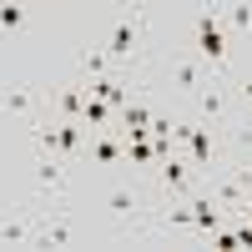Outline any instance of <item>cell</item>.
Returning a JSON list of instances; mask_svg holds the SVG:
<instances>
[{
  "mask_svg": "<svg viewBox=\"0 0 252 252\" xmlns=\"http://www.w3.org/2000/svg\"><path fill=\"white\" fill-rule=\"evenodd\" d=\"M217 207L212 202H192V227H202V232H217Z\"/></svg>",
  "mask_w": 252,
  "mask_h": 252,
  "instance_id": "ba28073f",
  "label": "cell"
},
{
  "mask_svg": "<svg viewBox=\"0 0 252 252\" xmlns=\"http://www.w3.org/2000/svg\"><path fill=\"white\" fill-rule=\"evenodd\" d=\"M131 46H136V15H116L111 40H106V56H131Z\"/></svg>",
  "mask_w": 252,
  "mask_h": 252,
  "instance_id": "7a4b0ae2",
  "label": "cell"
},
{
  "mask_svg": "<svg viewBox=\"0 0 252 252\" xmlns=\"http://www.w3.org/2000/svg\"><path fill=\"white\" fill-rule=\"evenodd\" d=\"M177 86L182 91H197L202 86V66H197V61H177Z\"/></svg>",
  "mask_w": 252,
  "mask_h": 252,
  "instance_id": "8fae6325",
  "label": "cell"
},
{
  "mask_svg": "<svg viewBox=\"0 0 252 252\" xmlns=\"http://www.w3.org/2000/svg\"><path fill=\"white\" fill-rule=\"evenodd\" d=\"M0 242H35V232L26 222H5V227H0Z\"/></svg>",
  "mask_w": 252,
  "mask_h": 252,
  "instance_id": "7c38bea8",
  "label": "cell"
},
{
  "mask_svg": "<svg viewBox=\"0 0 252 252\" xmlns=\"http://www.w3.org/2000/svg\"><path fill=\"white\" fill-rule=\"evenodd\" d=\"M202 116L212 121V116H222V91L212 86V91H202Z\"/></svg>",
  "mask_w": 252,
  "mask_h": 252,
  "instance_id": "e0dca14e",
  "label": "cell"
},
{
  "mask_svg": "<svg viewBox=\"0 0 252 252\" xmlns=\"http://www.w3.org/2000/svg\"><path fill=\"white\" fill-rule=\"evenodd\" d=\"M161 177H166V187L177 192V187H187V166H182V161H166V166H161Z\"/></svg>",
  "mask_w": 252,
  "mask_h": 252,
  "instance_id": "2e32d148",
  "label": "cell"
},
{
  "mask_svg": "<svg viewBox=\"0 0 252 252\" xmlns=\"http://www.w3.org/2000/svg\"><path fill=\"white\" fill-rule=\"evenodd\" d=\"M187 146H192V166H207L212 161V131H207V126H192V131H187Z\"/></svg>",
  "mask_w": 252,
  "mask_h": 252,
  "instance_id": "277c9868",
  "label": "cell"
},
{
  "mask_svg": "<svg viewBox=\"0 0 252 252\" xmlns=\"http://www.w3.org/2000/svg\"><path fill=\"white\" fill-rule=\"evenodd\" d=\"M0 26H5V31H20V26H26V10H20V5H0Z\"/></svg>",
  "mask_w": 252,
  "mask_h": 252,
  "instance_id": "9a60e30c",
  "label": "cell"
},
{
  "mask_svg": "<svg viewBox=\"0 0 252 252\" xmlns=\"http://www.w3.org/2000/svg\"><path fill=\"white\" fill-rule=\"evenodd\" d=\"M91 161H96V166H116V161H121V146H116L111 136H96V141H91Z\"/></svg>",
  "mask_w": 252,
  "mask_h": 252,
  "instance_id": "8992f818",
  "label": "cell"
},
{
  "mask_svg": "<svg viewBox=\"0 0 252 252\" xmlns=\"http://www.w3.org/2000/svg\"><path fill=\"white\" fill-rule=\"evenodd\" d=\"M172 222L177 227H192V207H172Z\"/></svg>",
  "mask_w": 252,
  "mask_h": 252,
  "instance_id": "ffe728a7",
  "label": "cell"
},
{
  "mask_svg": "<svg viewBox=\"0 0 252 252\" xmlns=\"http://www.w3.org/2000/svg\"><path fill=\"white\" fill-rule=\"evenodd\" d=\"M61 111H66V121H81V111H86V86H71L61 96Z\"/></svg>",
  "mask_w": 252,
  "mask_h": 252,
  "instance_id": "9c48e42d",
  "label": "cell"
},
{
  "mask_svg": "<svg viewBox=\"0 0 252 252\" xmlns=\"http://www.w3.org/2000/svg\"><path fill=\"white\" fill-rule=\"evenodd\" d=\"M35 182L40 187H51V192H61V187H66V172H61V157H46L35 166Z\"/></svg>",
  "mask_w": 252,
  "mask_h": 252,
  "instance_id": "5b68a950",
  "label": "cell"
},
{
  "mask_svg": "<svg viewBox=\"0 0 252 252\" xmlns=\"http://www.w3.org/2000/svg\"><path fill=\"white\" fill-rule=\"evenodd\" d=\"M106 207H111V212H116V217H126V212H131V207H136V197H131V192H126V187H116V192L106 197Z\"/></svg>",
  "mask_w": 252,
  "mask_h": 252,
  "instance_id": "5bb4252c",
  "label": "cell"
},
{
  "mask_svg": "<svg viewBox=\"0 0 252 252\" xmlns=\"http://www.w3.org/2000/svg\"><path fill=\"white\" fill-rule=\"evenodd\" d=\"M86 76H106V51H86Z\"/></svg>",
  "mask_w": 252,
  "mask_h": 252,
  "instance_id": "d6986e66",
  "label": "cell"
},
{
  "mask_svg": "<svg viewBox=\"0 0 252 252\" xmlns=\"http://www.w3.org/2000/svg\"><path fill=\"white\" fill-rule=\"evenodd\" d=\"M116 111L106 106V101H96V96H86V111H81V121H86V126H106Z\"/></svg>",
  "mask_w": 252,
  "mask_h": 252,
  "instance_id": "30bf717a",
  "label": "cell"
},
{
  "mask_svg": "<svg viewBox=\"0 0 252 252\" xmlns=\"http://www.w3.org/2000/svg\"><path fill=\"white\" fill-rule=\"evenodd\" d=\"M5 111H15V116H26V111H31V91H26V86H15V91H5Z\"/></svg>",
  "mask_w": 252,
  "mask_h": 252,
  "instance_id": "4fadbf2b",
  "label": "cell"
},
{
  "mask_svg": "<svg viewBox=\"0 0 252 252\" xmlns=\"http://www.w3.org/2000/svg\"><path fill=\"white\" fill-rule=\"evenodd\" d=\"M91 126L86 121H66V126H56V157H71L76 146H81V136H86Z\"/></svg>",
  "mask_w": 252,
  "mask_h": 252,
  "instance_id": "3957f363",
  "label": "cell"
},
{
  "mask_svg": "<svg viewBox=\"0 0 252 252\" xmlns=\"http://www.w3.org/2000/svg\"><path fill=\"white\" fill-rule=\"evenodd\" d=\"M227 20H232V31H252V5H232Z\"/></svg>",
  "mask_w": 252,
  "mask_h": 252,
  "instance_id": "ac0fdd59",
  "label": "cell"
},
{
  "mask_svg": "<svg viewBox=\"0 0 252 252\" xmlns=\"http://www.w3.org/2000/svg\"><path fill=\"white\" fill-rule=\"evenodd\" d=\"M217 202L222 207H242V212H247V187H242V177L237 182H222L217 187Z\"/></svg>",
  "mask_w": 252,
  "mask_h": 252,
  "instance_id": "52a82bcc",
  "label": "cell"
},
{
  "mask_svg": "<svg viewBox=\"0 0 252 252\" xmlns=\"http://www.w3.org/2000/svg\"><path fill=\"white\" fill-rule=\"evenodd\" d=\"M242 96H247V101H252V76H247V81H242Z\"/></svg>",
  "mask_w": 252,
  "mask_h": 252,
  "instance_id": "44dd1931",
  "label": "cell"
},
{
  "mask_svg": "<svg viewBox=\"0 0 252 252\" xmlns=\"http://www.w3.org/2000/svg\"><path fill=\"white\" fill-rule=\"evenodd\" d=\"M197 51L212 61V66L227 56V35H222V26H217V10H202V15H197Z\"/></svg>",
  "mask_w": 252,
  "mask_h": 252,
  "instance_id": "6da1fadb",
  "label": "cell"
}]
</instances>
